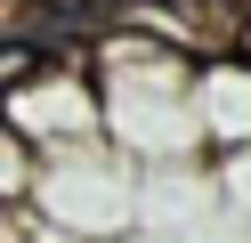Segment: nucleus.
<instances>
[{
  "label": "nucleus",
  "mask_w": 251,
  "mask_h": 243,
  "mask_svg": "<svg viewBox=\"0 0 251 243\" xmlns=\"http://www.w3.org/2000/svg\"><path fill=\"white\" fill-rule=\"evenodd\" d=\"M98 89H105V138L138 154L146 170H202L211 130H202V49L162 25H114L98 49Z\"/></svg>",
  "instance_id": "obj_1"
},
{
  "label": "nucleus",
  "mask_w": 251,
  "mask_h": 243,
  "mask_svg": "<svg viewBox=\"0 0 251 243\" xmlns=\"http://www.w3.org/2000/svg\"><path fill=\"white\" fill-rule=\"evenodd\" d=\"M138 194H146L138 154H122L114 138H73V146H49V154L33 146V194L17 211H33L65 243H114L138 227Z\"/></svg>",
  "instance_id": "obj_2"
},
{
  "label": "nucleus",
  "mask_w": 251,
  "mask_h": 243,
  "mask_svg": "<svg viewBox=\"0 0 251 243\" xmlns=\"http://www.w3.org/2000/svg\"><path fill=\"white\" fill-rule=\"evenodd\" d=\"M202 130L211 154L251 146V49H202Z\"/></svg>",
  "instance_id": "obj_3"
}]
</instances>
